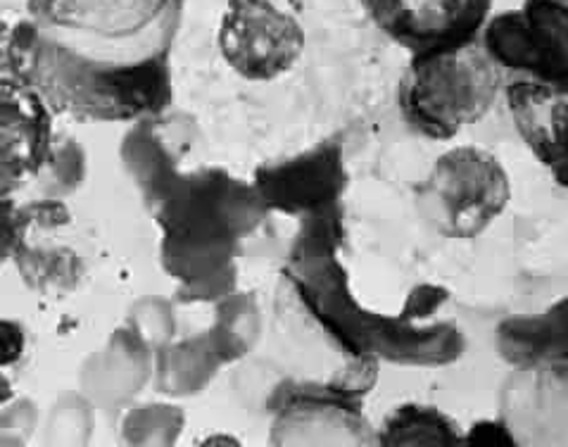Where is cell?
<instances>
[{"mask_svg":"<svg viewBox=\"0 0 568 447\" xmlns=\"http://www.w3.org/2000/svg\"><path fill=\"white\" fill-rule=\"evenodd\" d=\"M338 212L312 214L307 234L288 262V276L328 334L345 351L372 359V355L390 362L440 364L459 355L462 336L449 326L419 328L412 322L416 293L412 295L405 317H381L353 301L338 262Z\"/></svg>","mask_w":568,"mask_h":447,"instance_id":"6da1fadb","label":"cell"},{"mask_svg":"<svg viewBox=\"0 0 568 447\" xmlns=\"http://www.w3.org/2000/svg\"><path fill=\"white\" fill-rule=\"evenodd\" d=\"M503 72L474 41L419 53L403 84L407 120L430 139L447 141L486 118Z\"/></svg>","mask_w":568,"mask_h":447,"instance_id":"7a4b0ae2","label":"cell"},{"mask_svg":"<svg viewBox=\"0 0 568 447\" xmlns=\"http://www.w3.org/2000/svg\"><path fill=\"white\" fill-rule=\"evenodd\" d=\"M509 176L480 148H457L433 164L419 189V210L447 238H474L495 222L509 203Z\"/></svg>","mask_w":568,"mask_h":447,"instance_id":"3957f363","label":"cell"},{"mask_svg":"<svg viewBox=\"0 0 568 447\" xmlns=\"http://www.w3.org/2000/svg\"><path fill=\"white\" fill-rule=\"evenodd\" d=\"M229 68L250 81H272L293 70L305 51V31L274 0H229L220 27Z\"/></svg>","mask_w":568,"mask_h":447,"instance_id":"277c9868","label":"cell"},{"mask_svg":"<svg viewBox=\"0 0 568 447\" xmlns=\"http://www.w3.org/2000/svg\"><path fill=\"white\" fill-rule=\"evenodd\" d=\"M486 53L495 64L566 87L568 12L564 0H526L516 12L495 18L486 29Z\"/></svg>","mask_w":568,"mask_h":447,"instance_id":"5b68a950","label":"cell"},{"mask_svg":"<svg viewBox=\"0 0 568 447\" xmlns=\"http://www.w3.org/2000/svg\"><path fill=\"white\" fill-rule=\"evenodd\" d=\"M362 3L390 39L419 55L474 41L490 0H362Z\"/></svg>","mask_w":568,"mask_h":447,"instance_id":"8992f818","label":"cell"},{"mask_svg":"<svg viewBox=\"0 0 568 447\" xmlns=\"http://www.w3.org/2000/svg\"><path fill=\"white\" fill-rule=\"evenodd\" d=\"M172 0H43L50 27L103 41L141 39L170 12Z\"/></svg>","mask_w":568,"mask_h":447,"instance_id":"52a82bcc","label":"cell"},{"mask_svg":"<svg viewBox=\"0 0 568 447\" xmlns=\"http://www.w3.org/2000/svg\"><path fill=\"white\" fill-rule=\"evenodd\" d=\"M507 103L521 139L536 158L552 170L559 184H566V122L568 98L566 87L545 81H514L507 89Z\"/></svg>","mask_w":568,"mask_h":447,"instance_id":"ba28073f","label":"cell"},{"mask_svg":"<svg viewBox=\"0 0 568 447\" xmlns=\"http://www.w3.org/2000/svg\"><path fill=\"white\" fill-rule=\"evenodd\" d=\"M264 193L288 212L322 214L336 210L338 195L345 189V170L336 145H324L316 151L288 162L286 167L270 172L264 179Z\"/></svg>","mask_w":568,"mask_h":447,"instance_id":"9c48e42d","label":"cell"},{"mask_svg":"<svg viewBox=\"0 0 568 447\" xmlns=\"http://www.w3.org/2000/svg\"><path fill=\"white\" fill-rule=\"evenodd\" d=\"M48 145V122L37 103L0 95V193L39 167Z\"/></svg>","mask_w":568,"mask_h":447,"instance_id":"30bf717a","label":"cell"},{"mask_svg":"<svg viewBox=\"0 0 568 447\" xmlns=\"http://www.w3.org/2000/svg\"><path fill=\"white\" fill-rule=\"evenodd\" d=\"M383 445H457L459 430L436 409L407 405L397 409L381 434Z\"/></svg>","mask_w":568,"mask_h":447,"instance_id":"8fae6325","label":"cell"},{"mask_svg":"<svg viewBox=\"0 0 568 447\" xmlns=\"http://www.w3.org/2000/svg\"><path fill=\"white\" fill-rule=\"evenodd\" d=\"M24 353V331L12 324L0 319V367H10Z\"/></svg>","mask_w":568,"mask_h":447,"instance_id":"7c38bea8","label":"cell"},{"mask_svg":"<svg viewBox=\"0 0 568 447\" xmlns=\"http://www.w3.org/2000/svg\"><path fill=\"white\" fill-rule=\"evenodd\" d=\"M10 397H12V388L8 384V378L0 374V407H3L10 400Z\"/></svg>","mask_w":568,"mask_h":447,"instance_id":"4fadbf2b","label":"cell"}]
</instances>
